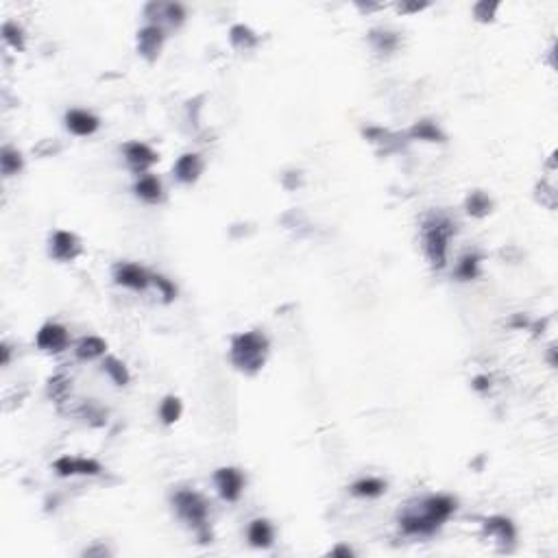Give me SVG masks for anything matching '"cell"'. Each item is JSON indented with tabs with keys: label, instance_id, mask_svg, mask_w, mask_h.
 Segmentation results:
<instances>
[{
	"label": "cell",
	"instance_id": "1",
	"mask_svg": "<svg viewBox=\"0 0 558 558\" xmlns=\"http://www.w3.org/2000/svg\"><path fill=\"white\" fill-rule=\"evenodd\" d=\"M456 513V499L449 495H429L419 509H408L399 517V528L403 535L429 537L441 530V526Z\"/></svg>",
	"mask_w": 558,
	"mask_h": 558
},
{
	"label": "cell",
	"instance_id": "2",
	"mask_svg": "<svg viewBox=\"0 0 558 558\" xmlns=\"http://www.w3.org/2000/svg\"><path fill=\"white\" fill-rule=\"evenodd\" d=\"M456 234V222L445 214H432L423 222V249L432 268H445L449 240Z\"/></svg>",
	"mask_w": 558,
	"mask_h": 558
},
{
	"label": "cell",
	"instance_id": "3",
	"mask_svg": "<svg viewBox=\"0 0 558 558\" xmlns=\"http://www.w3.org/2000/svg\"><path fill=\"white\" fill-rule=\"evenodd\" d=\"M268 356V338L262 332H242L234 336L230 358L238 371L258 373Z\"/></svg>",
	"mask_w": 558,
	"mask_h": 558
},
{
	"label": "cell",
	"instance_id": "4",
	"mask_svg": "<svg viewBox=\"0 0 558 558\" xmlns=\"http://www.w3.org/2000/svg\"><path fill=\"white\" fill-rule=\"evenodd\" d=\"M172 504L174 511L179 515L188 526H192L203 541H208V515H210V506L208 501L203 499V495H198L196 491H188L182 489L172 495Z\"/></svg>",
	"mask_w": 558,
	"mask_h": 558
},
{
	"label": "cell",
	"instance_id": "5",
	"mask_svg": "<svg viewBox=\"0 0 558 558\" xmlns=\"http://www.w3.org/2000/svg\"><path fill=\"white\" fill-rule=\"evenodd\" d=\"M114 282L118 286L131 288V290H146L150 284H153V275H150L146 268H142L140 264L118 262L114 266Z\"/></svg>",
	"mask_w": 558,
	"mask_h": 558
},
{
	"label": "cell",
	"instance_id": "6",
	"mask_svg": "<svg viewBox=\"0 0 558 558\" xmlns=\"http://www.w3.org/2000/svg\"><path fill=\"white\" fill-rule=\"evenodd\" d=\"M214 482H216L218 495L225 501H238L242 491H244V482L247 480H244L242 471L236 469V467H220L214 473Z\"/></svg>",
	"mask_w": 558,
	"mask_h": 558
},
{
	"label": "cell",
	"instance_id": "7",
	"mask_svg": "<svg viewBox=\"0 0 558 558\" xmlns=\"http://www.w3.org/2000/svg\"><path fill=\"white\" fill-rule=\"evenodd\" d=\"M122 155H124V162L129 164V168L138 174H146V170L158 162V153L153 148H150L146 142H126L122 146Z\"/></svg>",
	"mask_w": 558,
	"mask_h": 558
},
{
	"label": "cell",
	"instance_id": "8",
	"mask_svg": "<svg viewBox=\"0 0 558 558\" xmlns=\"http://www.w3.org/2000/svg\"><path fill=\"white\" fill-rule=\"evenodd\" d=\"M70 343L68 329L59 323H46L40 327L35 336V345L46 353H61Z\"/></svg>",
	"mask_w": 558,
	"mask_h": 558
},
{
	"label": "cell",
	"instance_id": "9",
	"mask_svg": "<svg viewBox=\"0 0 558 558\" xmlns=\"http://www.w3.org/2000/svg\"><path fill=\"white\" fill-rule=\"evenodd\" d=\"M81 253V240L64 230H57L50 236V256L57 262H72L77 260Z\"/></svg>",
	"mask_w": 558,
	"mask_h": 558
},
{
	"label": "cell",
	"instance_id": "10",
	"mask_svg": "<svg viewBox=\"0 0 558 558\" xmlns=\"http://www.w3.org/2000/svg\"><path fill=\"white\" fill-rule=\"evenodd\" d=\"M164 40H166V33H164V29L160 27V24H146V27L140 29V33H138L140 55L146 57L148 61H153L160 55V50L164 46Z\"/></svg>",
	"mask_w": 558,
	"mask_h": 558
},
{
	"label": "cell",
	"instance_id": "11",
	"mask_svg": "<svg viewBox=\"0 0 558 558\" xmlns=\"http://www.w3.org/2000/svg\"><path fill=\"white\" fill-rule=\"evenodd\" d=\"M55 471L61 477L70 475H98L100 465L94 458H77V456H64V458L55 461Z\"/></svg>",
	"mask_w": 558,
	"mask_h": 558
},
{
	"label": "cell",
	"instance_id": "12",
	"mask_svg": "<svg viewBox=\"0 0 558 558\" xmlns=\"http://www.w3.org/2000/svg\"><path fill=\"white\" fill-rule=\"evenodd\" d=\"M64 120H66V129L72 136H79V138L94 136L100 126V120L92 112H85V109H70Z\"/></svg>",
	"mask_w": 558,
	"mask_h": 558
},
{
	"label": "cell",
	"instance_id": "13",
	"mask_svg": "<svg viewBox=\"0 0 558 558\" xmlns=\"http://www.w3.org/2000/svg\"><path fill=\"white\" fill-rule=\"evenodd\" d=\"M203 172V160L196 153H184L172 166V174L179 184H194Z\"/></svg>",
	"mask_w": 558,
	"mask_h": 558
},
{
	"label": "cell",
	"instance_id": "14",
	"mask_svg": "<svg viewBox=\"0 0 558 558\" xmlns=\"http://www.w3.org/2000/svg\"><path fill=\"white\" fill-rule=\"evenodd\" d=\"M247 539L253 547L266 550L275 541V528L268 519H253L247 528Z\"/></svg>",
	"mask_w": 558,
	"mask_h": 558
},
{
	"label": "cell",
	"instance_id": "15",
	"mask_svg": "<svg viewBox=\"0 0 558 558\" xmlns=\"http://www.w3.org/2000/svg\"><path fill=\"white\" fill-rule=\"evenodd\" d=\"M133 192L138 198L146 201V203H160L164 198V188H162V182L158 179L155 174H142L140 179L136 182L133 186Z\"/></svg>",
	"mask_w": 558,
	"mask_h": 558
},
{
	"label": "cell",
	"instance_id": "16",
	"mask_svg": "<svg viewBox=\"0 0 558 558\" xmlns=\"http://www.w3.org/2000/svg\"><path fill=\"white\" fill-rule=\"evenodd\" d=\"M485 532L491 537H495L499 543H513L515 537H517V530H515V523L506 517H491L485 521Z\"/></svg>",
	"mask_w": 558,
	"mask_h": 558
},
{
	"label": "cell",
	"instance_id": "17",
	"mask_svg": "<svg viewBox=\"0 0 558 558\" xmlns=\"http://www.w3.org/2000/svg\"><path fill=\"white\" fill-rule=\"evenodd\" d=\"M105 351H107V343L98 336H85L74 347V353H77L79 360H96L100 356H105Z\"/></svg>",
	"mask_w": 558,
	"mask_h": 558
},
{
	"label": "cell",
	"instance_id": "18",
	"mask_svg": "<svg viewBox=\"0 0 558 558\" xmlns=\"http://www.w3.org/2000/svg\"><path fill=\"white\" fill-rule=\"evenodd\" d=\"M351 493L356 495V497H379V495H384L386 493V482L384 480H379V477H360L358 482H353L351 485Z\"/></svg>",
	"mask_w": 558,
	"mask_h": 558
},
{
	"label": "cell",
	"instance_id": "19",
	"mask_svg": "<svg viewBox=\"0 0 558 558\" xmlns=\"http://www.w3.org/2000/svg\"><path fill=\"white\" fill-rule=\"evenodd\" d=\"M480 262L482 258L477 253H465L458 260V264H456V277H458L461 282H471V279L480 275Z\"/></svg>",
	"mask_w": 558,
	"mask_h": 558
},
{
	"label": "cell",
	"instance_id": "20",
	"mask_svg": "<svg viewBox=\"0 0 558 558\" xmlns=\"http://www.w3.org/2000/svg\"><path fill=\"white\" fill-rule=\"evenodd\" d=\"M182 412H184L182 399H179V397H174V395L164 397V401L160 403V419H162V423H166V425H172V423L179 421Z\"/></svg>",
	"mask_w": 558,
	"mask_h": 558
},
{
	"label": "cell",
	"instance_id": "21",
	"mask_svg": "<svg viewBox=\"0 0 558 558\" xmlns=\"http://www.w3.org/2000/svg\"><path fill=\"white\" fill-rule=\"evenodd\" d=\"M103 371L109 375V379H112L116 386H126V384H129V379H131V375H129V371H126L124 362H120L118 358H112V356L105 358Z\"/></svg>",
	"mask_w": 558,
	"mask_h": 558
},
{
	"label": "cell",
	"instance_id": "22",
	"mask_svg": "<svg viewBox=\"0 0 558 558\" xmlns=\"http://www.w3.org/2000/svg\"><path fill=\"white\" fill-rule=\"evenodd\" d=\"M410 136L415 140H425V142H443L445 140V136L441 133L439 126L434 122H429V120L417 122L412 129H410Z\"/></svg>",
	"mask_w": 558,
	"mask_h": 558
},
{
	"label": "cell",
	"instance_id": "23",
	"mask_svg": "<svg viewBox=\"0 0 558 558\" xmlns=\"http://www.w3.org/2000/svg\"><path fill=\"white\" fill-rule=\"evenodd\" d=\"M24 162H22V155L20 150L11 148V146H5L3 153H0V168H3V174L5 177H13L22 170Z\"/></svg>",
	"mask_w": 558,
	"mask_h": 558
},
{
	"label": "cell",
	"instance_id": "24",
	"mask_svg": "<svg viewBox=\"0 0 558 558\" xmlns=\"http://www.w3.org/2000/svg\"><path fill=\"white\" fill-rule=\"evenodd\" d=\"M467 212L471 216H487L491 212V198L485 192H471V196L467 198Z\"/></svg>",
	"mask_w": 558,
	"mask_h": 558
},
{
	"label": "cell",
	"instance_id": "25",
	"mask_svg": "<svg viewBox=\"0 0 558 558\" xmlns=\"http://www.w3.org/2000/svg\"><path fill=\"white\" fill-rule=\"evenodd\" d=\"M3 37L7 44H11L13 48L22 50L24 48V31L22 27H18L16 22H5V27H3Z\"/></svg>",
	"mask_w": 558,
	"mask_h": 558
},
{
	"label": "cell",
	"instance_id": "26",
	"mask_svg": "<svg viewBox=\"0 0 558 558\" xmlns=\"http://www.w3.org/2000/svg\"><path fill=\"white\" fill-rule=\"evenodd\" d=\"M232 42L238 46V48H251V46H256V35L251 33V29L242 27V24H238V27L232 29Z\"/></svg>",
	"mask_w": 558,
	"mask_h": 558
},
{
	"label": "cell",
	"instance_id": "27",
	"mask_svg": "<svg viewBox=\"0 0 558 558\" xmlns=\"http://www.w3.org/2000/svg\"><path fill=\"white\" fill-rule=\"evenodd\" d=\"M162 11H164V18L172 24V27H179V24L186 20V7L179 3H168L162 7Z\"/></svg>",
	"mask_w": 558,
	"mask_h": 558
},
{
	"label": "cell",
	"instance_id": "28",
	"mask_svg": "<svg viewBox=\"0 0 558 558\" xmlns=\"http://www.w3.org/2000/svg\"><path fill=\"white\" fill-rule=\"evenodd\" d=\"M371 40L375 42L377 50H384V53H388V50H393L397 46V35L388 33V31H373Z\"/></svg>",
	"mask_w": 558,
	"mask_h": 558
},
{
	"label": "cell",
	"instance_id": "29",
	"mask_svg": "<svg viewBox=\"0 0 558 558\" xmlns=\"http://www.w3.org/2000/svg\"><path fill=\"white\" fill-rule=\"evenodd\" d=\"M153 286L160 290V295L164 297V301H172L177 297V288L170 279H166L164 275H153Z\"/></svg>",
	"mask_w": 558,
	"mask_h": 558
},
{
	"label": "cell",
	"instance_id": "30",
	"mask_svg": "<svg viewBox=\"0 0 558 558\" xmlns=\"http://www.w3.org/2000/svg\"><path fill=\"white\" fill-rule=\"evenodd\" d=\"M66 391H68V386H66V379L61 375H55L53 379H50V395H53L55 399H61Z\"/></svg>",
	"mask_w": 558,
	"mask_h": 558
},
{
	"label": "cell",
	"instance_id": "31",
	"mask_svg": "<svg viewBox=\"0 0 558 558\" xmlns=\"http://www.w3.org/2000/svg\"><path fill=\"white\" fill-rule=\"evenodd\" d=\"M495 9H497V5H489V3H480V5H475V9H473V13H475V18H480V20H493V13H495Z\"/></svg>",
	"mask_w": 558,
	"mask_h": 558
},
{
	"label": "cell",
	"instance_id": "32",
	"mask_svg": "<svg viewBox=\"0 0 558 558\" xmlns=\"http://www.w3.org/2000/svg\"><path fill=\"white\" fill-rule=\"evenodd\" d=\"M329 554H332V556H353V550L347 547V545H338V547H334Z\"/></svg>",
	"mask_w": 558,
	"mask_h": 558
},
{
	"label": "cell",
	"instance_id": "33",
	"mask_svg": "<svg viewBox=\"0 0 558 558\" xmlns=\"http://www.w3.org/2000/svg\"><path fill=\"white\" fill-rule=\"evenodd\" d=\"M0 351H3V367H7L9 364V347L3 345V347H0Z\"/></svg>",
	"mask_w": 558,
	"mask_h": 558
}]
</instances>
